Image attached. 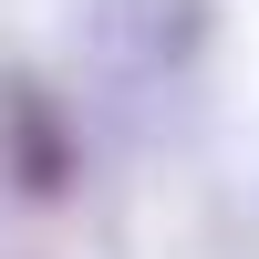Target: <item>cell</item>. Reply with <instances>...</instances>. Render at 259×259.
Returning <instances> with one entry per match:
<instances>
[{
    "label": "cell",
    "instance_id": "6da1fadb",
    "mask_svg": "<svg viewBox=\"0 0 259 259\" xmlns=\"http://www.w3.org/2000/svg\"><path fill=\"white\" fill-rule=\"evenodd\" d=\"M218 41V0H83V73L135 114L177 104Z\"/></svg>",
    "mask_w": 259,
    "mask_h": 259
},
{
    "label": "cell",
    "instance_id": "7a4b0ae2",
    "mask_svg": "<svg viewBox=\"0 0 259 259\" xmlns=\"http://www.w3.org/2000/svg\"><path fill=\"white\" fill-rule=\"evenodd\" d=\"M0 177L31 207H62L83 187V124H73V104H62V83L31 73V62L0 73Z\"/></svg>",
    "mask_w": 259,
    "mask_h": 259
}]
</instances>
